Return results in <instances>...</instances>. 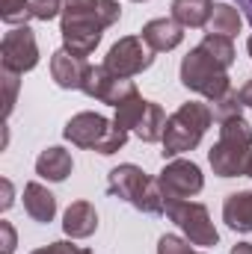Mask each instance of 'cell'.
<instances>
[{"label":"cell","mask_w":252,"mask_h":254,"mask_svg":"<svg viewBox=\"0 0 252 254\" xmlns=\"http://www.w3.org/2000/svg\"><path fill=\"white\" fill-rule=\"evenodd\" d=\"M119 18V0H65L60 15L63 48L77 57H89L98 48L104 30L113 27Z\"/></svg>","instance_id":"obj_1"},{"label":"cell","mask_w":252,"mask_h":254,"mask_svg":"<svg viewBox=\"0 0 252 254\" xmlns=\"http://www.w3.org/2000/svg\"><path fill=\"white\" fill-rule=\"evenodd\" d=\"M250 154H252V125L244 116L226 119V122L220 125V139H217V145H214L211 154H208L214 175H220V178L247 175Z\"/></svg>","instance_id":"obj_2"},{"label":"cell","mask_w":252,"mask_h":254,"mask_svg":"<svg viewBox=\"0 0 252 254\" xmlns=\"http://www.w3.org/2000/svg\"><path fill=\"white\" fill-rule=\"evenodd\" d=\"M107 190L110 195L127 201L130 207H136L139 213H166V201H163V192L157 178H148L139 166L125 163V166H116L110 175H107Z\"/></svg>","instance_id":"obj_3"},{"label":"cell","mask_w":252,"mask_h":254,"mask_svg":"<svg viewBox=\"0 0 252 254\" xmlns=\"http://www.w3.org/2000/svg\"><path fill=\"white\" fill-rule=\"evenodd\" d=\"M214 122V113H211V107L208 104H202V101H187V104H181L169 119H166V133H163V160L166 157H178V154H184V151H193L199 142H202V136H205V130L211 127Z\"/></svg>","instance_id":"obj_4"},{"label":"cell","mask_w":252,"mask_h":254,"mask_svg":"<svg viewBox=\"0 0 252 254\" xmlns=\"http://www.w3.org/2000/svg\"><path fill=\"white\" fill-rule=\"evenodd\" d=\"M181 83H184V89H190V92L205 95L211 104L220 101L226 92H232L229 68H223L202 45H196L187 57L181 60Z\"/></svg>","instance_id":"obj_5"},{"label":"cell","mask_w":252,"mask_h":254,"mask_svg":"<svg viewBox=\"0 0 252 254\" xmlns=\"http://www.w3.org/2000/svg\"><path fill=\"white\" fill-rule=\"evenodd\" d=\"M166 216L187 234V240L193 246H217L220 243V234L208 216V207L205 204H196V201H169L166 204Z\"/></svg>","instance_id":"obj_6"},{"label":"cell","mask_w":252,"mask_h":254,"mask_svg":"<svg viewBox=\"0 0 252 254\" xmlns=\"http://www.w3.org/2000/svg\"><path fill=\"white\" fill-rule=\"evenodd\" d=\"M157 184L163 192V201L169 204V201H187L193 195H199L205 187V178L193 160H172L157 175Z\"/></svg>","instance_id":"obj_7"},{"label":"cell","mask_w":252,"mask_h":254,"mask_svg":"<svg viewBox=\"0 0 252 254\" xmlns=\"http://www.w3.org/2000/svg\"><path fill=\"white\" fill-rule=\"evenodd\" d=\"M154 63V51L142 42V36H122L110 51H107V60L104 65L116 74V77H133V74H142L145 68H151Z\"/></svg>","instance_id":"obj_8"},{"label":"cell","mask_w":252,"mask_h":254,"mask_svg":"<svg viewBox=\"0 0 252 254\" xmlns=\"http://www.w3.org/2000/svg\"><path fill=\"white\" fill-rule=\"evenodd\" d=\"M0 63H3V71H12V74L33 71L39 65V45H36V36L30 27H15L3 36Z\"/></svg>","instance_id":"obj_9"},{"label":"cell","mask_w":252,"mask_h":254,"mask_svg":"<svg viewBox=\"0 0 252 254\" xmlns=\"http://www.w3.org/2000/svg\"><path fill=\"white\" fill-rule=\"evenodd\" d=\"M80 92H86L89 98H95V101H101V104L119 107L125 98L136 95V86H133V80H127V77H116L107 65H89Z\"/></svg>","instance_id":"obj_10"},{"label":"cell","mask_w":252,"mask_h":254,"mask_svg":"<svg viewBox=\"0 0 252 254\" xmlns=\"http://www.w3.org/2000/svg\"><path fill=\"white\" fill-rule=\"evenodd\" d=\"M113 125L101 116V113H77L68 119V125L63 127V136L77 145V148H89V151H101L104 139L110 136Z\"/></svg>","instance_id":"obj_11"},{"label":"cell","mask_w":252,"mask_h":254,"mask_svg":"<svg viewBox=\"0 0 252 254\" xmlns=\"http://www.w3.org/2000/svg\"><path fill=\"white\" fill-rule=\"evenodd\" d=\"M86 71H89L86 57H77L68 48H60L51 57V77L60 89H80L86 80Z\"/></svg>","instance_id":"obj_12"},{"label":"cell","mask_w":252,"mask_h":254,"mask_svg":"<svg viewBox=\"0 0 252 254\" xmlns=\"http://www.w3.org/2000/svg\"><path fill=\"white\" fill-rule=\"evenodd\" d=\"M142 42L154 51V54H163V51H172L184 42V27L175 21V18H154L142 27Z\"/></svg>","instance_id":"obj_13"},{"label":"cell","mask_w":252,"mask_h":254,"mask_svg":"<svg viewBox=\"0 0 252 254\" xmlns=\"http://www.w3.org/2000/svg\"><path fill=\"white\" fill-rule=\"evenodd\" d=\"M63 231L71 240H86L98 231V210L89 201H74L63 216Z\"/></svg>","instance_id":"obj_14"},{"label":"cell","mask_w":252,"mask_h":254,"mask_svg":"<svg viewBox=\"0 0 252 254\" xmlns=\"http://www.w3.org/2000/svg\"><path fill=\"white\" fill-rule=\"evenodd\" d=\"M71 169H74V160H71V154L65 148H60V145L45 148L39 154V160H36V175L45 178V181H51V184H63L65 178L71 175Z\"/></svg>","instance_id":"obj_15"},{"label":"cell","mask_w":252,"mask_h":254,"mask_svg":"<svg viewBox=\"0 0 252 254\" xmlns=\"http://www.w3.org/2000/svg\"><path fill=\"white\" fill-rule=\"evenodd\" d=\"M24 210H27V216H30L33 222L48 225V222H54V216H57V198L45 190L42 184L33 181V184L24 187Z\"/></svg>","instance_id":"obj_16"},{"label":"cell","mask_w":252,"mask_h":254,"mask_svg":"<svg viewBox=\"0 0 252 254\" xmlns=\"http://www.w3.org/2000/svg\"><path fill=\"white\" fill-rule=\"evenodd\" d=\"M223 222L232 231L252 234V192H232L223 204Z\"/></svg>","instance_id":"obj_17"},{"label":"cell","mask_w":252,"mask_h":254,"mask_svg":"<svg viewBox=\"0 0 252 254\" xmlns=\"http://www.w3.org/2000/svg\"><path fill=\"white\" fill-rule=\"evenodd\" d=\"M211 12H214L211 0H172V18L181 27H193V30L196 27H208Z\"/></svg>","instance_id":"obj_18"},{"label":"cell","mask_w":252,"mask_h":254,"mask_svg":"<svg viewBox=\"0 0 252 254\" xmlns=\"http://www.w3.org/2000/svg\"><path fill=\"white\" fill-rule=\"evenodd\" d=\"M241 12L232 6V3H214V12H211V21H208V33L211 36H226V39H235L241 33Z\"/></svg>","instance_id":"obj_19"},{"label":"cell","mask_w":252,"mask_h":254,"mask_svg":"<svg viewBox=\"0 0 252 254\" xmlns=\"http://www.w3.org/2000/svg\"><path fill=\"white\" fill-rule=\"evenodd\" d=\"M142 142H163V133H166V113L160 110V104H154V101H148V107H145V113H142V119H139V125L133 130Z\"/></svg>","instance_id":"obj_20"},{"label":"cell","mask_w":252,"mask_h":254,"mask_svg":"<svg viewBox=\"0 0 252 254\" xmlns=\"http://www.w3.org/2000/svg\"><path fill=\"white\" fill-rule=\"evenodd\" d=\"M145 107H148V101H145L139 92H136V95H130V98H125V101L116 107V119H113V125L122 127L125 133L136 130L139 119H142V113H145Z\"/></svg>","instance_id":"obj_21"},{"label":"cell","mask_w":252,"mask_h":254,"mask_svg":"<svg viewBox=\"0 0 252 254\" xmlns=\"http://www.w3.org/2000/svg\"><path fill=\"white\" fill-rule=\"evenodd\" d=\"M199 45L223 65V68H232V65H235V45H232V39H226V36H211V33H208Z\"/></svg>","instance_id":"obj_22"},{"label":"cell","mask_w":252,"mask_h":254,"mask_svg":"<svg viewBox=\"0 0 252 254\" xmlns=\"http://www.w3.org/2000/svg\"><path fill=\"white\" fill-rule=\"evenodd\" d=\"M0 18H3L6 24L27 27V21L36 18V15H33V3H30V0H3V3H0Z\"/></svg>","instance_id":"obj_23"},{"label":"cell","mask_w":252,"mask_h":254,"mask_svg":"<svg viewBox=\"0 0 252 254\" xmlns=\"http://www.w3.org/2000/svg\"><path fill=\"white\" fill-rule=\"evenodd\" d=\"M241 110H244V104H241V98H238V92L232 89V92H226L220 101H214L211 104V113H214V122H226V119H235V116H241Z\"/></svg>","instance_id":"obj_24"},{"label":"cell","mask_w":252,"mask_h":254,"mask_svg":"<svg viewBox=\"0 0 252 254\" xmlns=\"http://www.w3.org/2000/svg\"><path fill=\"white\" fill-rule=\"evenodd\" d=\"M157 254H205V252H196L187 240H181L175 234H163L157 240Z\"/></svg>","instance_id":"obj_25"},{"label":"cell","mask_w":252,"mask_h":254,"mask_svg":"<svg viewBox=\"0 0 252 254\" xmlns=\"http://www.w3.org/2000/svg\"><path fill=\"white\" fill-rule=\"evenodd\" d=\"M33 3V15L39 21H51L57 15H63V3L65 0H30Z\"/></svg>","instance_id":"obj_26"},{"label":"cell","mask_w":252,"mask_h":254,"mask_svg":"<svg viewBox=\"0 0 252 254\" xmlns=\"http://www.w3.org/2000/svg\"><path fill=\"white\" fill-rule=\"evenodd\" d=\"M18 77L21 74H12V71H3V86H6V116L12 113V107H15V95H18Z\"/></svg>","instance_id":"obj_27"},{"label":"cell","mask_w":252,"mask_h":254,"mask_svg":"<svg viewBox=\"0 0 252 254\" xmlns=\"http://www.w3.org/2000/svg\"><path fill=\"white\" fill-rule=\"evenodd\" d=\"M80 249L77 246H71V243H51V246H45V249H36L33 254H77Z\"/></svg>","instance_id":"obj_28"},{"label":"cell","mask_w":252,"mask_h":254,"mask_svg":"<svg viewBox=\"0 0 252 254\" xmlns=\"http://www.w3.org/2000/svg\"><path fill=\"white\" fill-rule=\"evenodd\" d=\"M0 237H3V254L15 252V228L9 222H0Z\"/></svg>","instance_id":"obj_29"},{"label":"cell","mask_w":252,"mask_h":254,"mask_svg":"<svg viewBox=\"0 0 252 254\" xmlns=\"http://www.w3.org/2000/svg\"><path fill=\"white\" fill-rule=\"evenodd\" d=\"M0 190H3V201H0V210H9V207H12V201H15V198H12V184H9V181L3 178V181H0Z\"/></svg>","instance_id":"obj_30"},{"label":"cell","mask_w":252,"mask_h":254,"mask_svg":"<svg viewBox=\"0 0 252 254\" xmlns=\"http://www.w3.org/2000/svg\"><path fill=\"white\" fill-rule=\"evenodd\" d=\"M238 98H241V104H244V107H250V110H252V80H247V83L241 86Z\"/></svg>","instance_id":"obj_31"},{"label":"cell","mask_w":252,"mask_h":254,"mask_svg":"<svg viewBox=\"0 0 252 254\" xmlns=\"http://www.w3.org/2000/svg\"><path fill=\"white\" fill-rule=\"evenodd\" d=\"M232 254H252V243H238L232 249Z\"/></svg>","instance_id":"obj_32"},{"label":"cell","mask_w":252,"mask_h":254,"mask_svg":"<svg viewBox=\"0 0 252 254\" xmlns=\"http://www.w3.org/2000/svg\"><path fill=\"white\" fill-rule=\"evenodd\" d=\"M238 3H241V9L247 12V21L252 24V0H238Z\"/></svg>","instance_id":"obj_33"},{"label":"cell","mask_w":252,"mask_h":254,"mask_svg":"<svg viewBox=\"0 0 252 254\" xmlns=\"http://www.w3.org/2000/svg\"><path fill=\"white\" fill-rule=\"evenodd\" d=\"M247 178H252V154H250V163H247Z\"/></svg>","instance_id":"obj_34"},{"label":"cell","mask_w":252,"mask_h":254,"mask_svg":"<svg viewBox=\"0 0 252 254\" xmlns=\"http://www.w3.org/2000/svg\"><path fill=\"white\" fill-rule=\"evenodd\" d=\"M247 48H250V57H252V36H250V42H247Z\"/></svg>","instance_id":"obj_35"},{"label":"cell","mask_w":252,"mask_h":254,"mask_svg":"<svg viewBox=\"0 0 252 254\" xmlns=\"http://www.w3.org/2000/svg\"><path fill=\"white\" fill-rule=\"evenodd\" d=\"M77 254H92V252H89V249H80V252H77Z\"/></svg>","instance_id":"obj_36"},{"label":"cell","mask_w":252,"mask_h":254,"mask_svg":"<svg viewBox=\"0 0 252 254\" xmlns=\"http://www.w3.org/2000/svg\"><path fill=\"white\" fill-rule=\"evenodd\" d=\"M133 3H142V0H133Z\"/></svg>","instance_id":"obj_37"}]
</instances>
